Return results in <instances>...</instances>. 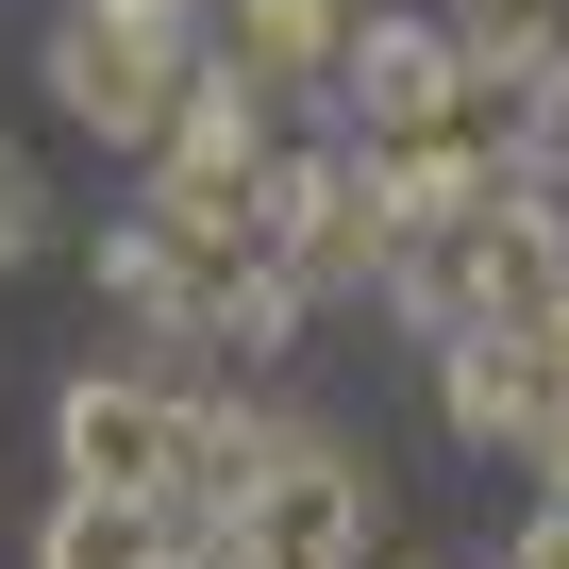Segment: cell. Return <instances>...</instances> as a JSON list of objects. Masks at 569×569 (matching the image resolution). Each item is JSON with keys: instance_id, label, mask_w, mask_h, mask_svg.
Masks as SVG:
<instances>
[{"instance_id": "3957f363", "label": "cell", "mask_w": 569, "mask_h": 569, "mask_svg": "<svg viewBox=\"0 0 569 569\" xmlns=\"http://www.w3.org/2000/svg\"><path fill=\"white\" fill-rule=\"evenodd\" d=\"M184 436H201V386H168V369H68V402H51L68 486H118V502H184Z\"/></svg>"}, {"instance_id": "8992f818", "label": "cell", "mask_w": 569, "mask_h": 569, "mask_svg": "<svg viewBox=\"0 0 569 569\" xmlns=\"http://www.w3.org/2000/svg\"><path fill=\"white\" fill-rule=\"evenodd\" d=\"M336 84H352V134L386 151V134H436L469 101V51H452V18H352Z\"/></svg>"}, {"instance_id": "5b68a950", "label": "cell", "mask_w": 569, "mask_h": 569, "mask_svg": "<svg viewBox=\"0 0 569 569\" xmlns=\"http://www.w3.org/2000/svg\"><path fill=\"white\" fill-rule=\"evenodd\" d=\"M436 419H452L469 452H536V436L569 419L552 319H452V336H436Z\"/></svg>"}, {"instance_id": "ba28073f", "label": "cell", "mask_w": 569, "mask_h": 569, "mask_svg": "<svg viewBox=\"0 0 569 569\" xmlns=\"http://www.w3.org/2000/svg\"><path fill=\"white\" fill-rule=\"evenodd\" d=\"M218 18H234L251 84H336V51H352V0H218Z\"/></svg>"}, {"instance_id": "7a4b0ae2", "label": "cell", "mask_w": 569, "mask_h": 569, "mask_svg": "<svg viewBox=\"0 0 569 569\" xmlns=\"http://www.w3.org/2000/svg\"><path fill=\"white\" fill-rule=\"evenodd\" d=\"M184 68H201V0H68L51 18V101L101 151H151V118L184 101Z\"/></svg>"}, {"instance_id": "6da1fadb", "label": "cell", "mask_w": 569, "mask_h": 569, "mask_svg": "<svg viewBox=\"0 0 569 569\" xmlns=\"http://www.w3.org/2000/svg\"><path fill=\"white\" fill-rule=\"evenodd\" d=\"M369 519H386V486L336 419H268L251 486L201 519V569H369Z\"/></svg>"}, {"instance_id": "4fadbf2b", "label": "cell", "mask_w": 569, "mask_h": 569, "mask_svg": "<svg viewBox=\"0 0 569 569\" xmlns=\"http://www.w3.org/2000/svg\"><path fill=\"white\" fill-rule=\"evenodd\" d=\"M552 352H569V302H552Z\"/></svg>"}, {"instance_id": "8fae6325", "label": "cell", "mask_w": 569, "mask_h": 569, "mask_svg": "<svg viewBox=\"0 0 569 569\" xmlns=\"http://www.w3.org/2000/svg\"><path fill=\"white\" fill-rule=\"evenodd\" d=\"M502 569H569V502H536V519H519V552H502Z\"/></svg>"}, {"instance_id": "277c9868", "label": "cell", "mask_w": 569, "mask_h": 569, "mask_svg": "<svg viewBox=\"0 0 569 569\" xmlns=\"http://www.w3.org/2000/svg\"><path fill=\"white\" fill-rule=\"evenodd\" d=\"M386 184H369V151H268V201H251V251L302 284V302H336L352 268H386Z\"/></svg>"}, {"instance_id": "30bf717a", "label": "cell", "mask_w": 569, "mask_h": 569, "mask_svg": "<svg viewBox=\"0 0 569 569\" xmlns=\"http://www.w3.org/2000/svg\"><path fill=\"white\" fill-rule=\"evenodd\" d=\"M34 234H51V201H34V168H18V151H0V268H18Z\"/></svg>"}, {"instance_id": "52a82bcc", "label": "cell", "mask_w": 569, "mask_h": 569, "mask_svg": "<svg viewBox=\"0 0 569 569\" xmlns=\"http://www.w3.org/2000/svg\"><path fill=\"white\" fill-rule=\"evenodd\" d=\"M168 519H184V502H118V486H68V502H51V536H34V569H168Z\"/></svg>"}, {"instance_id": "7c38bea8", "label": "cell", "mask_w": 569, "mask_h": 569, "mask_svg": "<svg viewBox=\"0 0 569 569\" xmlns=\"http://www.w3.org/2000/svg\"><path fill=\"white\" fill-rule=\"evenodd\" d=\"M519 469H536V502H569V419H552V436H536Z\"/></svg>"}, {"instance_id": "9c48e42d", "label": "cell", "mask_w": 569, "mask_h": 569, "mask_svg": "<svg viewBox=\"0 0 569 569\" xmlns=\"http://www.w3.org/2000/svg\"><path fill=\"white\" fill-rule=\"evenodd\" d=\"M452 51H469V84H536L552 51H569V0H452Z\"/></svg>"}]
</instances>
